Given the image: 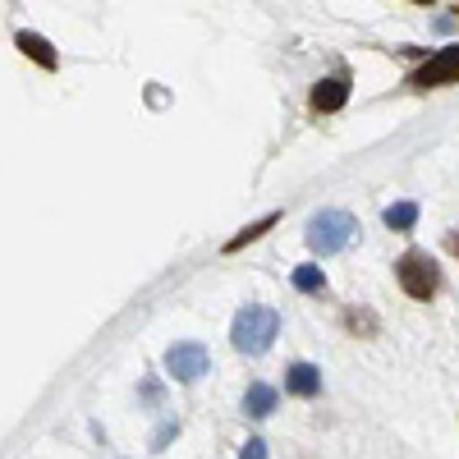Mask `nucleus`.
Wrapping results in <instances>:
<instances>
[{"mask_svg":"<svg viewBox=\"0 0 459 459\" xmlns=\"http://www.w3.org/2000/svg\"><path fill=\"white\" fill-rule=\"evenodd\" d=\"M344 101H350V74H331V79H317L313 83V92H308V106L317 110V115H335Z\"/></svg>","mask_w":459,"mask_h":459,"instance_id":"6","label":"nucleus"},{"mask_svg":"<svg viewBox=\"0 0 459 459\" xmlns=\"http://www.w3.org/2000/svg\"><path fill=\"white\" fill-rule=\"evenodd\" d=\"M276 221H281V212H266L262 221H253V225H244V230H239V235H235V239H230V244H225V253H239L244 244H253V239H262V235H266V230H272V225H276Z\"/></svg>","mask_w":459,"mask_h":459,"instance_id":"10","label":"nucleus"},{"mask_svg":"<svg viewBox=\"0 0 459 459\" xmlns=\"http://www.w3.org/2000/svg\"><path fill=\"white\" fill-rule=\"evenodd\" d=\"M381 221H386V230H400V235H409V230L418 225V203H395L381 212Z\"/></svg>","mask_w":459,"mask_h":459,"instance_id":"11","label":"nucleus"},{"mask_svg":"<svg viewBox=\"0 0 459 459\" xmlns=\"http://www.w3.org/2000/svg\"><path fill=\"white\" fill-rule=\"evenodd\" d=\"M446 83H459V47H446V51H437L432 60H423L409 79H404V88H413V92H428V88H446Z\"/></svg>","mask_w":459,"mask_h":459,"instance_id":"4","label":"nucleus"},{"mask_svg":"<svg viewBox=\"0 0 459 459\" xmlns=\"http://www.w3.org/2000/svg\"><path fill=\"white\" fill-rule=\"evenodd\" d=\"M276 404H281V391L266 386V381H253V386L244 391V413H248V418H272Z\"/></svg>","mask_w":459,"mask_h":459,"instance_id":"8","label":"nucleus"},{"mask_svg":"<svg viewBox=\"0 0 459 459\" xmlns=\"http://www.w3.org/2000/svg\"><path fill=\"white\" fill-rule=\"evenodd\" d=\"M285 395H299V400L322 395V368L317 363H290L285 368Z\"/></svg>","mask_w":459,"mask_h":459,"instance_id":"7","label":"nucleus"},{"mask_svg":"<svg viewBox=\"0 0 459 459\" xmlns=\"http://www.w3.org/2000/svg\"><path fill=\"white\" fill-rule=\"evenodd\" d=\"M281 335V313L266 308V303H248V308L235 313V322H230V344H235L239 354H266Z\"/></svg>","mask_w":459,"mask_h":459,"instance_id":"1","label":"nucleus"},{"mask_svg":"<svg viewBox=\"0 0 459 459\" xmlns=\"http://www.w3.org/2000/svg\"><path fill=\"white\" fill-rule=\"evenodd\" d=\"M344 331H350V335H377L381 322L368 308H344Z\"/></svg>","mask_w":459,"mask_h":459,"instance_id":"13","label":"nucleus"},{"mask_svg":"<svg viewBox=\"0 0 459 459\" xmlns=\"http://www.w3.org/2000/svg\"><path fill=\"white\" fill-rule=\"evenodd\" d=\"M290 281H294V290H303V294H322V290H326V276L317 272L313 262L294 266V276H290Z\"/></svg>","mask_w":459,"mask_h":459,"instance_id":"12","label":"nucleus"},{"mask_svg":"<svg viewBox=\"0 0 459 459\" xmlns=\"http://www.w3.org/2000/svg\"><path fill=\"white\" fill-rule=\"evenodd\" d=\"M14 42H19V51H23V56H32V60L42 65V69H56V65H60V60H56V51H51V42H47V37H37V32H19Z\"/></svg>","mask_w":459,"mask_h":459,"instance_id":"9","label":"nucleus"},{"mask_svg":"<svg viewBox=\"0 0 459 459\" xmlns=\"http://www.w3.org/2000/svg\"><path fill=\"white\" fill-rule=\"evenodd\" d=\"M395 285L413 299V303H432L441 294V266L432 253L423 248H409L400 262H395Z\"/></svg>","mask_w":459,"mask_h":459,"instance_id":"2","label":"nucleus"},{"mask_svg":"<svg viewBox=\"0 0 459 459\" xmlns=\"http://www.w3.org/2000/svg\"><path fill=\"white\" fill-rule=\"evenodd\" d=\"M207 368H212V354L203 350L198 340H179V344H170V350H166V372L175 381H203Z\"/></svg>","mask_w":459,"mask_h":459,"instance_id":"5","label":"nucleus"},{"mask_svg":"<svg viewBox=\"0 0 459 459\" xmlns=\"http://www.w3.org/2000/svg\"><path fill=\"white\" fill-rule=\"evenodd\" d=\"M239 459H266V441H262V437H253V441L239 450Z\"/></svg>","mask_w":459,"mask_h":459,"instance_id":"14","label":"nucleus"},{"mask_svg":"<svg viewBox=\"0 0 459 459\" xmlns=\"http://www.w3.org/2000/svg\"><path fill=\"white\" fill-rule=\"evenodd\" d=\"M446 253H450V257H455V262H459V225H455V230H450V235H446Z\"/></svg>","mask_w":459,"mask_h":459,"instance_id":"15","label":"nucleus"},{"mask_svg":"<svg viewBox=\"0 0 459 459\" xmlns=\"http://www.w3.org/2000/svg\"><path fill=\"white\" fill-rule=\"evenodd\" d=\"M354 235H359V221H354L350 212H340V207L317 212V216L308 221V230H303V239H308V248H313L317 257H331V253H340V248H350Z\"/></svg>","mask_w":459,"mask_h":459,"instance_id":"3","label":"nucleus"}]
</instances>
